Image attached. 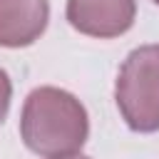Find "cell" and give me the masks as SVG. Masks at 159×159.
<instances>
[{"label": "cell", "instance_id": "cell-1", "mask_svg": "<svg viewBox=\"0 0 159 159\" xmlns=\"http://www.w3.org/2000/svg\"><path fill=\"white\" fill-rule=\"evenodd\" d=\"M89 134V119L82 102L60 87H37L27 94L20 114V137L25 147L45 159L72 157Z\"/></svg>", "mask_w": 159, "mask_h": 159}, {"label": "cell", "instance_id": "cell-2", "mask_svg": "<svg viewBox=\"0 0 159 159\" xmlns=\"http://www.w3.org/2000/svg\"><path fill=\"white\" fill-rule=\"evenodd\" d=\"M114 99L132 132L159 129V45H142L119 67Z\"/></svg>", "mask_w": 159, "mask_h": 159}, {"label": "cell", "instance_id": "cell-3", "mask_svg": "<svg viewBox=\"0 0 159 159\" xmlns=\"http://www.w3.org/2000/svg\"><path fill=\"white\" fill-rule=\"evenodd\" d=\"M67 22L87 37H119L137 17V0H67Z\"/></svg>", "mask_w": 159, "mask_h": 159}, {"label": "cell", "instance_id": "cell-4", "mask_svg": "<svg viewBox=\"0 0 159 159\" xmlns=\"http://www.w3.org/2000/svg\"><path fill=\"white\" fill-rule=\"evenodd\" d=\"M47 0H0V47H27L45 32Z\"/></svg>", "mask_w": 159, "mask_h": 159}, {"label": "cell", "instance_id": "cell-5", "mask_svg": "<svg viewBox=\"0 0 159 159\" xmlns=\"http://www.w3.org/2000/svg\"><path fill=\"white\" fill-rule=\"evenodd\" d=\"M10 97H12V84H10V77L5 70H0V124L5 122L7 117V109H10Z\"/></svg>", "mask_w": 159, "mask_h": 159}, {"label": "cell", "instance_id": "cell-6", "mask_svg": "<svg viewBox=\"0 0 159 159\" xmlns=\"http://www.w3.org/2000/svg\"><path fill=\"white\" fill-rule=\"evenodd\" d=\"M62 159H89V157H82V154H72V157H62Z\"/></svg>", "mask_w": 159, "mask_h": 159}, {"label": "cell", "instance_id": "cell-7", "mask_svg": "<svg viewBox=\"0 0 159 159\" xmlns=\"http://www.w3.org/2000/svg\"><path fill=\"white\" fill-rule=\"evenodd\" d=\"M154 2H157V5H159V0H154Z\"/></svg>", "mask_w": 159, "mask_h": 159}]
</instances>
